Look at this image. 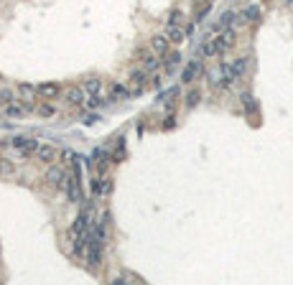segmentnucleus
<instances>
[{"instance_id": "nucleus-33", "label": "nucleus", "mask_w": 293, "mask_h": 285, "mask_svg": "<svg viewBox=\"0 0 293 285\" xmlns=\"http://www.w3.org/2000/svg\"><path fill=\"white\" fill-rule=\"evenodd\" d=\"M212 3H214V0H212Z\"/></svg>"}, {"instance_id": "nucleus-25", "label": "nucleus", "mask_w": 293, "mask_h": 285, "mask_svg": "<svg viewBox=\"0 0 293 285\" xmlns=\"http://www.w3.org/2000/svg\"><path fill=\"white\" fill-rule=\"evenodd\" d=\"M36 115H41V117H54L56 110L51 107V104H38V107H36Z\"/></svg>"}, {"instance_id": "nucleus-27", "label": "nucleus", "mask_w": 293, "mask_h": 285, "mask_svg": "<svg viewBox=\"0 0 293 285\" xmlns=\"http://www.w3.org/2000/svg\"><path fill=\"white\" fill-rule=\"evenodd\" d=\"M38 148H41V143H38V140H31V138H28V145L23 148V156H33V153L38 151Z\"/></svg>"}, {"instance_id": "nucleus-17", "label": "nucleus", "mask_w": 293, "mask_h": 285, "mask_svg": "<svg viewBox=\"0 0 293 285\" xmlns=\"http://www.w3.org/2000/svg\"><path fill=\"white\" fill-rule=\"evenodd\" d=\"M130 97V87H125V84H112V89H110V102L112 99H128Z\"/></svg>"}, {"instance_id": "nucleus-30", "label": "nucleus", "mask_w": 293, "mask_h": 285, "mask_svg": "<svg viewBox=\"0 0 293 285\" xmlns=\"http://www.w3.org/2000/svg\"><path fill=\"white\" fill-rule=\"evenodd\" d=\"M173 125H176V117L168 115V117H166V123H163V130H173Z\"/></svg>"}, {"instance_id": "nucleus-18", "label": "nucleus", "mask_w": 293, "mask_h": 285, "mask_svg": "<svg viewBox=\"0 0 293 285\" xmlns=\"http://www.w3.org/2000/svg\"><path fill=\"white\" fill-rule=\"evenodd\" d=\"M84 92L87 95H99L102 92V79L99 77H90V79H84Z\"/></svg>"}, {"instance_id": "nucleus-19", "label": "nucleus", "mask_w": 293, "mask_h": 285, "mask_svg": "<svg viewBox=\"0 0 293 285\" xmlns=\"http://www.w3.org/2000/svg\"><path fill=\"white\" fill-rule=\"evenodd\" d=\"M245 69H247V59L245 56L242 59H234V62H232V77H234V82L245 77Z\"/></svg>"}, {"instance_id": "nucleus-21", "label": "nucleus", "mask_w": 293, "mask_h": 285, "mask_svg": "<svg viewBox=\"0 0 293 285\" xmlns=\"http://www.w3.org/2000/svg\"><path fill=\"white\" fill-rule=\"evenodd\" d=\"M166 36L171 38V43H181V41L186 38V26H173V28H168Z\"/></svg>"}, {"instance_id": "nucleus-9", "label": "nucleus", "mask_w": 293, "mask_h": 285, "mask_svg": "<svg viewBox=\"0 0 293 285\" xmlns=\"http://www.w3.org/2000/svg\"><path fill=\"white\" fill-rule=\"evenodd\" d=\"M151 49L161 56V59H163L168 51H171V38L168 36H161V33H156L153 38H151Z\"/></svg>"}, {"instance_id": "nucleus-13", "label": "nucleus", "mask_w": 293, "mask_h": 285, "mask_svg": "<svg viewBox=\"0 0 293 285\" xmlns=\"http://www.w3.org/2000/svg\"><path fill=\"white\" fill-rule=\"evenodd\" d=\"M199 54H201V59H212V56H222V51H219V46H217V38H207L201 43V49H199Z\"/></svg>"}, {"instance_id": "nucleus-23", "label": "nucleus", "mask_w": 293, "mask_h": 285, "mask_svg": "<svg viewBox=\"0 0 293 285\" xmlns=\"http://www.w3.org/2000/svg\"><path fill=\"white\" fill-rule=\"evenodd\" d=\"M110 99H105V97H99V95H90V99H87V107L90 110H97V107H105Z\"/></svg>"}, {"instance_id": "nucleus-11", "label": "nucleus", "mask_w": 293, "mask_h": 285, "mask_svg": "<svg viewBox=\"0 0 293 285\" xmlns=\"http://www.w3.org/2000/svg\"><path fill=\"white\" fill-rule=\"evenodd\" d=\"M234 23H237V13L227 10V13H222V16H219V21H217V26H214V31H217V33H219V31H227V28H232Z\"/></svg>"}, {"instance_id": "nucleus-32", "label": "nucleus", "mask_w": 293, "mask_h": 285, "mask_svg": "<svg viewBox=\"0 0 293 285\" xmlns=\"http://www.w3.org/2000/svg\"><path fill=\"white\" fill-rule=\"evenodd\" d=\"M151 87L161 89V74H153V77H151Z\"/></svg>"}, {"instance_id": "nucleus-26", "label": "nucleus", "mask_w": 293, "mask_h": 285, "mask_svg": "<svg viewBox=\"0 0 293 285\" xmlns=\"http://www.w3.org/2000/svg\"><path fill=\"white\" fill-rule=\"evenodd\" d=\"M26 145H28V138H23V135H18V138H10V148H16V151H23Z\"/></svg>"}, {"instance_id": "nucleus-22", "label": "nucleus", "mask_w": 293, "mask_h": 285, "mask_svg": "<svg viewBox=\"0 0 293 285\" xmlns=\"http://www.w3.org/2000/svg\"><path fill=\"white\" fill-rule=\"evenodd\" d=\"M16 173V163L10 158H0V176H13Z\"/></svg>"}, {"instance_id": "nucleus-24", "label": "nucleus", "mask_w": 293, "mask_h": 285, "mask_svg": "<svg viewBox=\"0 0 293 285\" xmlns=\"http://www.w3.org/2000/svg\"><path fill=\"white\" fill-rule=\"evenodd\" d=\"M10 102H16V92L8 89V87H3V89H0V104H10Z\"/></svg>"}, {"instance_id": "nucleus-5", "label": "nucleus", "mask_w": 293, "mask_h": 285, "mask_svg": "<svg viewBox=\"0 0 293 285\" xmlns=\"http://www.w3.org/2000/svg\"><path fill=\"white\" fill-rule=\"evenodd\" d=\"M201 71H204L201 62H199V59H194V62H189V64L184 66V71H181V82H184V84H192L194 79H199Z\"/></svg>"}, {"instance_id": "nucleus-29", "label": "nucleus", "mask_w": 293, "mask_h": 285, "mask_svg": "<svg viewBox=\"0 0 293 285\" xmlns=\"http://www.w3.org/2000/svg\"><path fill=\"white\" fill-rule=\"evenodd\" d=\"M123 280H125V283H143L135 273H123Z\"/></svg>"}, {"instance_id": "nucleus-16", "label": "nucleus", "mask_w": 293, "mask_h": 285, "mask_svg": "<svg viewBox=\"0 0 293 285\" xmlns=\"http://www.w3.org/2000/svg\"><path fill=\"white\" fill-rule=\"evenodd\" d=\"M166 26L173 28V26H186V16H184V10L181 8H173L168 13V18H166Z\"/></svg>"}, {"instance_id": "nucleus-15", "label": "nucleus", "mask_w": 293, "mask_h": 285, "mask_svg": "<svg viewBox=\"0 0 293 285\" xmlns=\"http://www.w3.org/2000/svg\"><path fill=\"white\" fill-rule=\"evenodd\" d=\"M5 115L10 120H18V117L28 115V107H26V104H18V102H10V104H5Z\"/></svg>"}, {"instance_id": "nucleus-28", "label": "nucleus", "mask_w": 293, "mask_h": 285, "mask_svg": "<svg viewBox=\"0 0 293 285\" xmlns=\"http://www.w3.org/2000/svg\"><path fill=\"white\" fill-rule=\"evenodd\" d=\"M110 191H112V178L105 173V176H102V196H107Z\"/></svg>"}, {"instance_id": "nucleus-6", "label": "nucleus", "mask_w": 293, "mask_h": 285, "mask_svg": "<svg viewBox=\"0 0 293 285\" xmlns=\"http://www.w3.org/2000/svg\"><path fill=\"white\" fill-rule=\"evenodd\" d=\"M66 193H69V201L79 204L82 201V186H79V171H74V176L66 178Z\"/></svg>"}, {"instance_id": "nucleus-12", "label": "nucleus", "mask_w": 293, "mask_h": 285, "mask_svg": "<svg viewBox=\"0 0 293 285\" xmlns=\"http://www.w3.org/2000/svg\"><path fill=\"white\" fill-rule=\"evenodd\" d=\"M36 160H41V163H46V166H51V163L56 160V148H54V145H41L38 151H36Z\"/></svg>"}, {"instance_id": "nucleus-8", "label": "nucleus", "mask_w": 293, "mask_h": 285, "mask_svg": "<svg viewBox=\"0 0 293 285\" xmlns=\"http://www.w3.org/2000/svg\"><path fill=\"white\" fill-rule=\"evenodd\" d=\"M260 18H262V8L258 5V3H253V5H247L240 16H237V21L240 23H260Z\"/></svg>"}, {"instance_id": "nucleus-7", "label": "nucleus", "mask_w": 293, "mask_h": 285, "mask_svg": "<svg viewBox=\"0 0 293 285\" xmlns=\"http://www.w3.org/2000/svg\"><path fill=\"white\" fill-rule=\"evenodd\" d=\"M64 99L71 104V107H82V104L87 102V92H84V87H69L66 92H64Z\"/></svg>"}, {"instance_id": "nucleus-4", "label": "nucleus", "mask_w": 293, "mask_h": 285, "mask_svg": "<svg viewBox=\"0 0 293 285\" xmlns=\"http://www.w3.org/2000/svg\"><path fill=\"white\" fill-rule=\"evenodd\" d=\"M66 171L62 168V166H49V171H46V181H49V186H54V189H64L66 186Z\"/></svg>"}, {"instance_id": "nucleus-10", "label": "nucleus", "mask_w": 293, "mask_h": 285, "mask_svg": "<svg viewBox=\"0 0 293 285\" xmlns=\"http://www.w3.org/2000/svg\"><path fill=\"white\" fill-rule=\"evenodd\" d=\"M38 95L46 97V99H56L59 95H62V87H59L56 82H43V84H38Z\"/></svg>"}, {"instance_id": "nucleus-2", "label": "nucleus", "mask_w": 293, "mask_h": 285, "mask_svg": "<svg viewBox=\"0 0 293 285\" xmlns=\"http://www.w3.org/2000/svg\"><path fill=\"white\" fill-rule=\"evenodd\" d=\"M36 95H38V87L28 84V82L18 84V99L28 107V112H36Z\"/></svg>"}, {"instance_id": "nucleus-20", "label": "nucleus", "mask_w": 293, "mask_h": 285, "mask_svg": "<svg viewBox=\"0 0 293 285\" xmlns=\"http://www.w3.org/2000/svg\"><path fill=\"white\" fill-rule=\"evenodd\" d=\"M201 102V89H189V95H186V99H184V104H186V110H194L196 104Z\"/></svg>"}, {"instance_id": "nucleus-3", "label": "nucleus", "mask_w": 293, "mask_h": 285, "mask_svg": "<svg viewBox=\"0 0 293 285\" xmlns=\"http://www.w3.org/2000/svg\"><path fill=\"white\" fill-rule=\"evenodd\" d=\"M105 247L102 245H92L90 239H87V252H84V260L90 267H102V260H105Z\"/></svg>"}, {"instance_id": "nucleus-14", "label": "nucleus", "mask_w": 293, "mask_h": 285, "mask_svg": "<svg viewBox=\"0 0 293 285\" xmlns=\"http://www.w3.org/2000/svg\"><path fill=\"white\" fill-rule=\"evenodd\" d=\"M179 64H181V54H179V51H168V54L163 56V69H166L168 74H173Z\"/></svg>"}, {"instance_id": "nucleus-31", "label": "nucleus", "mask_w": 293, "mask_h": 285, "mask_svg": "<svg viewBox=\"0 0 293 285\" xmlns=\"http://www.w3.org/2000/svg\"><path fill=\"white\" fill-rule=\"evenodd\" d=\"M62 160L64 163H74V153H71V151H62Z\"/></svg>"}, {"instance_id": "nucleus-1", "label": "nucleus", "mask_w": 293, "mask_h": 285, "mask_svg": "<svg viewBox=\"0 0 293 285\" xmlns=\"http://www.w3.org/2000/svg\"><path fill=\"white\" fill-rule=\"evenodd\" d=\"M145 84H148V71H145L143 66L140 69H133L130 71V77H128V87H130V97H135V95H140L143 89H145Z\"/></svg>"}]
</instances>
